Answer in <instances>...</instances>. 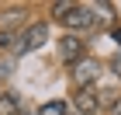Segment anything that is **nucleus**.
Returning <instances> with one entry per match:
<instances>
[{
    "label": "nucleus",
    "instance_id": "obj_3",
    "mask_svg": "<svg viewBox=\"0 0 121 115\" xmlns=\"http://www.w3.org/2000/svg\"><path fill=\"white\" fill-rule=\"evenodd\" d=\"M97 77H100V63H97L93 56H83L80 63H73V80H76V87H90Z\"/></svg>",
    "mask_w": 121,
    "mask_h": 115
},
{
    "label": "nucleus",
    "instance_id": "obj_9",
    "mask_svg": "<svg viewBox=\"0 0 121 115\" xmlns=\"http://www.w3.org/2000/svg\"><path fill=\"white\" fill-rule=\"evenodd\" d=\"M111 70H114V77H121V49L114 52V59H111Z\"/></svg>",
    "mask_w": 121,
    "mask_h": 115
},
{
    "label": "nucleus",
    "instance_id": "obj_4",
    "mask_svg": "<svg viewBox=\"0 0 121 115\" xmlns=\"http://www.w3.org/2000/svg\"><path fill=\"white\" fill-rule=\"evenodd\" d=\"M73 105H76V115H93L97 108H100V94H97V87H76V98H73Z\"/></svg>",
    "mask_w": 121,
    "mask_h": 115
},
{
    "label": "nucleus",
    "instance_id": "obj_7",
    "mask_svg": "<svg viewBox=\"0 0 121 115\" xmlns=\"http://www.w3.org/2000/svg\"><path fill=\"white\" fill-rule=\"evenodd\" d=\"M90 10H93V25H97V21L107 25V21L114 18V7H111V4H90Z\"/></svg>",
    "mask_w": 121,
    "mask_h": 115
},
{
    "label": "nucleus",
    "instance_id": "obj_11",
    "mask_svg": "<svg viewBox=\"0 0 121 115\" xmlns=\"http://www.w3.org/2000/svg\"><path fill=\"white\" fill-rule=\"evenodd\" d=\"M111 108H114V115H121V98H118V101H114Z\"/></svg>",
    "mask_w": 121,
    "mask_h": 115
},
{
    "label": "nucleus",
    "instance_id": "obj_2",
    "mask_svg": "<svg viewBox=\"0 0 121 115\" xmlns=\"http://www.w3.org/2000/svg\"><path fill=\"white\" fill-rule=\"evenodd\" d=\"M45 42H48V21H35V25H28L24 35L17 38L14 52H17V56H28V52H35V49H42Z\"/></svg>",
    "mask_w": 121,
    "mask_h": 115
},
{
    "label": "nucleus",
    "instance_id": "obj_1",
    "mask_svg": "<svg viewBox=\"0 0 121 115\" xmlns=\"http://www.w3.org/2000/svg\"><path fill=\"white\" fill-rule=\"evenodd\" d=\"M52 14H56L69 31H83V28H90V25H93L90 4H69V0L62 4V0H59V4H52Z\"/></svg>",
    "mask_w": 121,
    "mask_h": 115
},
{
    "label": "nucleus",
    "instance_id": "obj_8",
    "mask_svg": "<svg viewBox=\"0 0 121 115\" xmlns=\"http://www.w3.org/2000/svg\"><path fill=\"white\" fill-rule=\"evenodd\" d=\"M38 115H69V108H66V101H45L38 108Z\"/></svg>",
    "mask_w": 121,
    "mask_h": 115
},
{
    "label": "nucleus",
    "instance_id": "obj_10",
    "mask_svg": "<svg viewBox=\"0 0 121 115\" xmlns=\"http://www.w3.org/2000/svg\"><path fill=\"white\" fill-rule=\"evenodd\" d=\"M111 38H114V42L121 45V25H114V28H111Z\"/></svg>",
    "mask_w": 121,
    "mask_h": 115
},
{
    "label": "nucleus",
    "instance_id": "obj_6",
    "mask_svg": "<svg viewBox=\"0 0 121 115\" xmlns=\"http://www.w3.org/2000/svg\"><path fill=\"white\" fill-rule=\"evenodd\" d=\"M0 115H21V98L14 91H4L0 94Z\"/></svg>",
    "mask_w": 121,
    "mask_h": 115
},
{
    "label": "nucleus",
    "instance_id": "obj_5",
    "mask_svg": "<svg viewBox=\"0 0 121 115\" xmlns=\"http://www.w3.org/2000/svg\"><path fill=\"white\" fill-rule=\"evenodd\" d=\"M59 56H62L66 63H80V59H83V38H80V35H62Z\"/></svg>",
    "mask_w": 121,
    "mask_h": 115
}]
</instances>
